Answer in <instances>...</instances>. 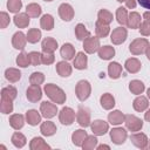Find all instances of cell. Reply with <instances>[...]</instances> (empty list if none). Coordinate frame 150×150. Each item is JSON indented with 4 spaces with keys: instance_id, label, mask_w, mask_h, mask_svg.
<instances>
[{
    "instance_id": "obj_1",
    "label": "cell",
    "mask_w": 150,
    "mask_h": 150,
    "mask_svg": "<svg viewBox=\"0 0 150 150\" xmlns=\"http://www.w3.org/2000/svg\"><path fill=\"white\" fill-rule=\"evenodd\" d=\"M46 95L56 104H63L66 102V93L60 88L57 87L56 84H53V83H47L45 84V88H43Z\"/></svg>"
},
{
    "instance_id": "obj_2",
    "label": "cell",
    "mask_w": 150,
    "mask_h": 150,
    "mask_svg": "<svg viewBox=\"0 0 150 150\" xmlns=\"http://www.w3.org/2000/svg\"><path fill=\"white\" fill-rule=\"evenodd\" d=\"M75 94L80 101H86L91 94V86L87 80H81L75 87Z\"/></svg>"
},
{
    "instance_id": "obj_3",
    "label": "cell",
    "mask_w": 150,
    "mask_h": 150,
    "mask_svg": "<svg viewBox=\"0 0 150 150\" xmlns=\"http://www.w3.org/2000/svg\"><path fill=\"white\" fill-rule=\"evenodd\" d=\"M149 47V41L148 39H144V38H138V39H135L130 45H129V50L132 55H141L143 53L146 52Z\"/></svg>"
},
{
    "instance_id": "obj_4",
    "label": "cell",
    "mask_w": 150,
    "mask_h": 150,
    "mask_svg": "<svg viewBox=\"0 0 150 150\" xmlns=\"http://www.w3.org/2000/svg\"><path fill=\"white\" fill-rule=\"evenodd\" d=\"M124 123H125L127 129L130 131H134V132L139 131L143 128V121L135 115H125Z\"/></svg>"
},
{
    "instance_id": "obj_5",
    "label": "cell",
    "mask_w": 150,
    "mask_h": 150,
    "mask_svg": "<svg viewBox=\"0 0 150 150\" xmlns=\"http://www.w3.org/2000/svg\"><path fill=\"white\" fill-rule=\"evenodd\" d=\"M100 38L98 36H88L83 41V49L88 54H94L100 49Z\"/></svg>"
},
{
    "instance_id": "obj_6",
    "label": "cell",
    "mask_w": 150,
    "mask_h": 150,
    "mask_svg": "<svg viewBox=\"0 0 150 150\" xmlns=\"http://www.w3.org/2000/svg\"><path fill=\"white\" fill-rule=\"evenodd\" d=\"M75 120V111L69 108V107H64L61 109V111L59 112V121L63 124V125H70Z\"/></svg>"
},
{
    "instance_id": "obj_7",
    "label": "cell",
    "mask_w": 150,
    "mask_h": 150,
    "mask_svg": "<svg viewBox=\"0 0 150 150\" xmlns=\"http://www.w3.org/2000/svg\"><path fill=\"white\" fill-rule=\"evenodd\" d=\"M40 111L45 118H53L54 116H56L57 107L54 103H50L48 101H43L40 105Z\"/></svg>"
},
{
    "instance_id": "obj_8",
    "label": "cell",
    "mask_w": 150,
    "mask_h": 150,
    "mask_svg": "<svg viewBox=\"0 0 150 150\" xmlns=\"http://www.w3.org/2000/svg\"><path fill=\"white\" fill-rule=\"evenodd\" d=\"M128 137L127 130L124 128H112L110 131V138L115 144H123Z\"/></svg>"
},
{
    "instance_id": "obj_9",
    "label": "cell",
    "mask_w": 150,
    "mask_h": 150,
    "mask_svg": "<svg viewBox=\"0 0 150 150\" xmlns=\"http://www.w3.org/2000/svg\"><path fill=\"white\" fill-rule=\"evenodd\" d=\"M26 96H27V100L32 103H35V102L40 101L41 97H42V90H41L40 86L30 84L26 90Z\"/></svg>"
},
{
    "instance_id": "obj_10",
    "label": "cell",
    "mask_w": 150,
    "mask_h": 150,
    "mask_svg": "<svg viewBox=\"0 0 150 150\" xmlns=\"http://www.w3.org/2000/svg\"><path fill=\"white\" fill-rule=\"evenodd\" d=\"M128 38V32L125 28L123 27H117L112 30L111 35H110V40L114 45H121Z\"/></svg>"
},
{
    "instance_id": "obj_11",
    "label": "cell",
    "mask_w": 150,
    "mask_h": 150,
    "mask_svg": "<svg viewBox=\"0 0 150 150\" xmlns=\"http://www.w3.org/2000/svg\"><path fill=\"white\" fill-rule=\"evenodd\" d=\"M90 128L94 135L96 136H103L108 129H109V124L103 121V120H95L93 123H90Z\"/></svg>"
},
{
    "instance_id": "obj_12",
    "label": "cell",
    "mask_w": 150,
    "mask_h": 150,
    "mask_svg": "<svg viewBox=\"0 0 150 150\" xmlns=\"http://www.w3.org/2000/svg\"><path fill=\"white\" fill-rule=\"evenodd\" d=\"M76 120H77V123L83 127V128H87L90 125V112L87 108H83V107H80L79 110H77V114H76Z\"/></svg>"
},
{
    "instance_id": "obj_13",
    "label": "cell",
    "mask_w": 150,
    "mask_h": 150,
    "mask_svg": "<svg viewBox=\"0 0 150 150\" xmlns=\"http://www.w3.org/2000/svg\"><path fill=\"white\" fill-rule=\"evenodd\" d=\"M74 8L69 4H61L59 7V15L63 21H70L74 18Z\"/></svg>"
},
{
    "instance_id": "obj_14",
    "label": "cell",
    "mask_w": 150,
    "mask_h": 150,
    "mask_svg": "<svg viewBox=\"0 0 150 150\" xmlns=\"http://www.w3.org/2000/svg\"><path fill=\"white\" fill-rule=\"evenodd\" d=\"M130 141L132 142V144L139 149H145L148 145V137L143 132H138V134H134L130 136Z\"/></svg>"
},
{
    "instance_id": "obj_15",
    "label": "cell",
    "mask_w": 150,
    "mask_h": 150,
    "mask_svg": "<svg viewBox=\"0 0 150 150\" xmlns=\"http://www.w3.org/2000/svg\"><path fill=\"white\" fill-rule=\"evenodd\" d=\"M27 42V35H25L22 32H16L12 38V45L15 49H23L26 47Z\"/></svg>"
},
{
    "instance_id": "obj_16",
    "label": "cell",
    "mask_w": 150,
    "mask_h": 150,
    "mask_svg": "<svg viewBox=\"0 0 150 150\" xmlns=\"http://www.w3.org/2000/svg\"><path fill=\"white\" fill-rule=\"evenodd\" d=\"M124 67H125V69H127L129 73L135 74V73H138V71H139V69H141V67H142V63H141V61H139L138 59H136V57H130V59H128V60L125 61Z\"/></svg>"
},
{
    "instance_id": "obj_17",
    "label": "cell",
    "mask_w": 150,
    "mask_h": 150,
    "mask_svg": "<svg viewBox=\"0 0 150 150\" xmlns=\"http://www.w3.org/2000/svg\"><path fill=\"white\" fill-rule=\"evenodd\" d=\"M41 48L45 53H54L57 48V41L53 38H45L41 43Z\"/></svg>"
},
{
    "instance_id": "obj_18",
    "label": "cell",
    "mask_w": 150,
    "mask_h": 150,
    "mask_svg": "<svg viewBox=\"0 0 150 150\" xmlns=\"http://www.w3.org/2000/svg\"><path fill=\"white\" fill-rule=\"evenodd\" d=\"M71 66L66 61H60L56 63V71L62 77H68L71 74Z\"/></svg>"
},
{
    "instance_id": "obj_19",
    "label": "cell",
    "mask_w": 150,
    "mask_h": 150,
    "mask_svg": "<svg viewBox=\"0 0 150 150\" xmlns=\"http://www.w3.org/2000/svg\"><path fill=\"white\" fill-rule=\"evenodd\" d=\"M141 14L137 13V12H131L129 15H128V21H127V26L131 29H136V28H139L141 26Z\"/></svg>"
},
{
    "instance_id": "obj_20",
    "label": "cell",
    "mask_w": 150,
    "mask_h": 150,
    "mask_svg": "<svg viewBox=\"0 0 150 150\" xmlns=\"http://www.w3.org/2000/svg\"><path fill=\"white\" fill-rule=\"evenodd\" d=\"M100 103H101V105H102L103 109L110 110V109H112V108L115 107V98H114V96H112L111 94L105 93V94H103V95L101 96Z\"/></svg>"
},
{
    "instance_id": "obj_21",
    "label": "cell",
    "mask_w": 150,
    "mask_h": 150,
    "mask_svg": "<svg viewBox=\"0 0 150 150\" xmlns=\"http://www.w3.org/2000/svg\"><path fill=\"white\" fill-rule=\"evenodd\" d=\"M124 118H125V116L120 110H114V111L109 112V115H108V121L112 125H120V124H122V122H124Z\"/></svg>"
},
{
    "instance_id": "obj_22",
    "label": "cell",
    "mask_w": 150,
    "mask_h": 150,
    "mask_svg": "<svg viewBox=\"0 0 150 150\" xmlns=\"http://www.w3.org/2000/svg\"><path fill=\"white\" fill-rule=\"evenodd\" d=\"M60 54L64 60L69 61L75 56V48L71 43H64L60 49Z\"/></svg>"
},
{
    "instance_id": "obj_23",
    "label": "cell",
    "mask_w": 150,
    "mask_h": 150,
    "mask_svg": "<svg viewBox=\"0 0 150 150\" xmlns=\"http://www.w3.org/2000/svg\"><path fill=\"white\" fill-rule=\"evenodd\" d=\"M87 63H88V57L83 52H79L74 59V67L76 69H86L87 68Z\"/></svg>"
},
{
    "instance_id": "obj_24",
    "label": "cell",
    "mask_w": 150,
    "mask_h": 150,
    "mask_svg": "<svg viewBox=\"0 0 150 150\" xmlns=\"http://www.w3.org/2000/svg\"><path fill=\"white\" fill-rule=\"evenodd\" d=\"M87 131L82 130V129H79V130H75L71 135V141H73V144L76 145V146H82L84 139L87 138Z\"/></svg>"
},
{
    "instance_id": "obj_25",
    "label": "cell",
    "mask_w": 150,
    "mask_h": 150,
    "mask_svg": "<svg viewBox=\"0 0 150 150\" xmlns=\"http://www.w3.org/2000/svg\"><path fill=\"white\" fill-rule=\"evenodd\" d=\"M14 23L16 27L19 28H26L29 25V15L27 13H19L15 14V16L13 18Z\"/></svg>"
},
{
    "instance_id": "obj_26",
    "label": "cell",
    "mask_w": 150,
    "mask_h": 150,
    "mask_svg": "<svg viewBox=\"0 0 150 150\" xmlns=\"http://www.w3.org/2000/svg\"><path fill=\"white\" fill-rule=\"evenodd\" d=\"M132 107H134V109H135L136 111L142 112V111H144V110L149 107V101H148L146 97H144V96L141 95V96H138V97H136V98L134 100Z\"/></svg>"
},
{
    "instance_id": "obj_27",
    "label": "cell",
    "mask_w": 150,
    "mask_h": 150,
    "mask_svg": "<svg viewBox=\"0 0 150 150\" xmlns=\"http://www.w3.org/2000/svg\"><path fill=\"white\" fill-rule=\"evenodd\" d=\"M25 124V117L21 114H14L9 117V125L15 129V130H20Z\"/></svg>"
},
{
    "instance_id": "obj_28",
    "label": "cell",
    "mask_w": 150,
    "mask_h": 150,
    "mask_svg": "<svg viewBox=\"0 0 150 150\" xmlns=\"http://www.w3.org/2000/svg\"><path fill=\"white\" fill-rule=\"evenodd\" d=\"M29 148H30V150H46V149H50V145H48L43 141V138L34 137V138H32V141L29 143Z\"/></svg>"
},
{
    "instance_id": "obj_29",
    "label": "cell",
    "mask_w": 150,
    "mask_h": 150,
    "mask_svg": "<svg viewBox=\"0 0 150 150\" xmlns=\"http://www.w3.org/2000/svg\"><path fill=\"white\" fill-rule=\"evenodd\" d=\"M108 74L114 80L118 79L122 74V66L118 62H110L108 64Z\"/></svg>"
},
{
    "instance_id": "obj_30",
    "label": "cell",
    "mask_w": 150,
    "mask_h": 150,
    "mask_svg": "<svg viewBox=\"0 0 150 150\" xmlns=\"http://www.w3.org/2000/svg\"><path fill=\"white\" fill-rule=\"evenodd\" d=\"M40 131L43 136H53L56 132V125L52 121H46L41 124Z\"/></svg>"
},
{
    "instance_id": "obj_31",
    "label": "cell",
    "mask_w": 150,
    "mask_h": 150,
    "mask_svg": "<svg viewBox=\"0 0 150 150\" xmlns=\"http://www.w3.org/2000/svg\"><path fill=\"white\" fill-rule=\"evenodd\" d=\"M26 120L27 123L30 125H38L41 122V115L35 109H30L26 112Z\"/></svg>"
},
{
    "instance_id": "obj_32",
    "label": "cell",
    "mask_w": 150,
    "mask_h": 150,
    "mask_svg": "<svg viewBox=\"0 0 150 150\" xmlns=\"http://www.w3.org/2000/svg\"><path fill=\"white\" fill-rule=\"evenodd\" d=\"M5 77L7 81L14 83V82H18L21 77V71L16 68H7L5 70Z\"/></svg>"
},
{
    "instance_id": "obj_33",
    "label": "cell",
    "mask_w": 150,
    "mask_h": 150,
    "mask_svg": "<svg viewBox=\"0 0 150 150\" xmlns=\"http://www.w3.org/2000/svg\"><path fill=\"white\" fill-rule=\"evenodd\" d=\"M145 89V86L139 80H132L129 83V90L135 95H141Z\"/></svg>"
},
{
    "instance_id": "obj_34",
    "label": "cell",
    "mask_w": 150,
    "mask_h": 150,
    "mask_svg": "<svg viewBox=\"0 0 150 150\" xmlns=\"http://www.w3.org/2000/svg\"><path fill=\"white\" fill-rule=\"evenodd\" d=\"M115 55V49L111 46H103L98 49V56L102 60H110Z\"/></svg>"
},
{
    "instance_id": "obj_35",
    "label": "cell",
    "mask_w": 150,
    "mask_h": 150,
    "mask_svg": "<svg viewBox=\"0 0 150 150\" xmlns=\"http://www.w3.org/2000/svg\"><path fill=\"white\" fill-rule=\"evenodd\" d=\"M40 26L45 30H52L54 28V18L50 14L42 15V18L40 20Z\"/></svg>"
},
{
    "instance_id": "obj_36",
    "label": "cell",
    "mask_w": 150,
    "mask_h": 150,
    "mask_svg": "<svg viewBox=\"0 0 150 150\" xmlns=\"http://www.w3.org/2000/svg\"><path fill=\"white\" fill-rule=\"evenodd\" d=\"M75 35H76L77 40L84 41L88 36H90V33H89V30L86 28V26L83 23H79L75 27Z\"/></svg>"
},
{
    "instance_id": "obj_37",
    "label": "cell",
    "mask_w": 150,
    "mask_h": 150,
    "mask_svg": "<svg viewBox=\"0 0 150 150\" xmlns=\"http://www.w3.org/2000/svg\"><path fill=\"white\" fill-rule=\"evenodd\" d=\"M11 141H12V143H13V145L15 148H23L26 145V143H27V139H26L25 135L21 134V132H19V131H16V132L13 134Z\"/></svg>"
},
{
    "instance_id": "obj_38",
    "label": "cell",
    "mask_w": 150,
    "mask_h": 150,
    "mask_svg": "<svg viewBox=\"0 0 150 150\" xmlns=\"http://www.w3.org/2000/svg\"><path fill=\"white\" fill-rule=\"evenodd\" d=\"M110 32V27L109 25H105V23H102L100 21L96 22L95 25V33H96V36L98 38H105Z\"/></svg>"
},
{
    "instance_id": "obj_39",
    "label": "cell",
    "mask_w": 150,
    "mask_h": 150,
    "mask_svg": "<svg viewBox=\"0 0 150 150\" xmlns=\"http://www.w3.org/2000/svg\"><path fill=\"white\" fill-rule=\"evenodd\" d=\"M1 112L2 114H9L13 111V100L7 96H1Z\"/></svg>"
},
{
    "instance_id": "obj_40",
    "label": "cell",
    "mask_w": 150,
    "mask_h": 150,
    "mask_svg": "<svg viewBox=\"0 0 150 150\" xmlns=\"http://www.w3.org/2000/svg\"><path fill=\"white\" fill-rule=\"evenodd\" d=\"M41 12H42L41 6H40L39 4H35V2H32V4L27 5V7H26V13H27L29 16H32V18H38V16H40Z\"/></svg>"
},
{
    "instance_id": "obj_41",
    "label": "cell",
    "mask_w": 150,
    "mask_h": 150,
    "mask_svg": "<svg viewBox=\"0 0 150 150\" xmlns=\"http://www.w3.org/2000/svg\"><path fill=\"white\" fill-rule=\"evenodd\" d=\"M97 21L102 22V23H105V25H109L111 21H112V14L108 11V9H100L98 13H97Z\"/></svg>"
},
{
    "instance_id": "obj_42",
    "label": "cell",
    "mask_w": 150,
    "mask_h": 150,
    "mask_svg": "<svg viewBox=\"0 0 150 150\" xmlns=\"http://www.w3.org/2000/svg\"><path fill=\"white\" fill-rule=\"evenodd\" d=\"M41 39V30L38 28H30L27 33V41L29 43H36Z\"/></svg>"
},
{
    "instance_id": "obj_43",
    "label": "cell",
    "mask_w": 150,
    "mask_h": 150,
    "mask_svg": "<svg viewBox=\"0 0 150 150\" xmlns=\"http://www.w3.org/2000/svg\"><path fill=\"white\" fill-rule=\"evenodd\" d=\"M116 19H117V22L120 25H127V21H128V12L124 7H118L116 9Z\"/></svg>"
},
{
    "instance_id": "obj_44",
    "label": "cell",
    "mask_w": 150,
    "mask_h": 150,
    "mask_svg": "<svg viewBox=\"0 0 150 150\" xmlns=\"http://www.w3.org/2000/svg\"><path fill=\"white\" fill-rule=\"evenodd\" d=\"M96 145H97V138L94 135H91V136H87V138L82 144V148L83 150H93L94 148H96Z\"/></svg>"
},
{
    "instance_id": "obj_45",
    "label": "cell",
    "mask_w": 150,
    "mask_h": 150,
    "mask_svg": "<svg viewBox=\"0 0 150 150\" xmlns=\"http://www.w3.org/2000/svg\"><path fill=\"white\" fill-rule=\"evenodd\" d=\"M45 81V75L40 71H34L32 73V75L29 76V82L30 84H36V86H40Z\"/></svg>"
},
{
    "instance_id": "obj_46",
    "label": "cell",
    "mask_w": 150,
    "mask_h": 150,
    "mask_svg": "<svg viewBox=\"0 0 150 150\" xmlns=\"http://www.w3.org/2000/svg\"><path fill=\"white\" fill-rule=\"evenodd\" d=\"M30 63V60H29V55L26 54V53H20L16 57V64L19 67H22V68H26L28 67V64Z\"/></svg>"
},
{
    "instance_id": "obj_47",
    "label": "cell",
    "mask_w": 150,
    "mask_h": 150,
    "mask_svg": "<svg viewBox=\"0 0 150 150\" xmlns=\"http://www.w3.org/2000/svg\"><path fill=\"white\" fill-rule=\"evenodd\" d=\"M1 96H7V97L14 100V98H16V96H18V90H16L14 87H12V86L5 87V88L1 89Z\"/></svg>"
},
{
    "instance_id": "obj_48",
    "label": "cell",
    "mask_w": 150,
    "mask_h": 150,
    "mask_svg": "<svg viewBox=\"0 0 150 150\" xmlns=\"http://www.w3.org/2000/svg\"><path fill=\"white\" fill-rule=\"evenodd\" d=\"M22 7L21 0H8L7 1V8L12 13H18Z\"/></svg>"
},
{
    "instance_id": "obj_49",
    "label": "cell",
    "mask_w": 150,
    "mask_h": 150,
    "mask_svg": "<svg viewBox=\"0 0 150 150\" xmlns=\"http://www.w3.org/2000/svg\"><path fill=\"white\" fill-rule=\"evenodd\" d=\"M28 55H29V60H30L32 66H39L40 63H42V60H41L42 54H40L39 52H30Z\"/></svg>"
},
{
    "instance_id": "obj_50",
    "label": "cell",
    "mask_w": 150,
    "mask_h": 150,
    "mask_svg": "<svg viewBox=\"0 0 150 150\" xmlns=\"http://www.w3.org/2000/svg\"><path fill=\"white\" fill-rule=\"evenodd\" d=\"M41 60H42L43 64L48 66V64H52L55 61V55H54V53H45L43 52V54L41 56Z\"/></svg>"
},
{
    "instance_id": "obj_51",
    "label": "cell",
    "mask_w": 150,
    "mask_h": 150,
    "mask_svg": "<svg viewBox=\"0 0 150 150\" xmlns=\"http://www.w3.org/2000/svg\"><path fill=\"white\" fill-rule=\"evenodd\" d=\"M11 22V18L6 12H1L0 13V27L1 28H6Z\"/></svg>"
},
{
    "instance_id": "obj_52",
    "label": "cell",
    "mask_w": 150,
    "mask_h": 150,
    "mask_svg": "<svg viewBox=\"0 0 150 150\" xmlns=\"http://www.w3.org/2000/svg\"><path fill=\"white\" fill-rule=\"evenodd\" d=\"M139 33L142 35H144V36L150 35V21H146L145 20L144 22L141 23V26H139Z\"/></svg>"
},
{
    "instance_id": "obj_53",
    "label": "cell",
    "mask_w": 150,
    "mask_h": 150,
    "mask_svg": "<svg viewBox=\"0 0 150 150\" xmlns=\"http://www.w3.org/2000/svg\"><path fill=\"white\" fill-rule=\"evenodd\" d=\"M139 2V5L142 7H144L145 9H150V0H137Z\"/></svg>"
},
{
    "instance_id": "obj_54",
    "label": "cell",
    "mask_w": 150,
    "mask_h": 150,
    "mask_svg": "<svg viewBox=\"0 0 150 150\" xmlns=\"http://www.w3.org/2000/svg\"><path fill=\"white\" fill-rule=\"evenodd\" d=\"M125 5L128 8H135L136 7V0H125Z\"/></svg>"
},
{
    "instance_id": "obj_55",
    "label": "cell",
    "mask_w": 150,
    "mask_h": 150,
    "mask_svg": "<svg viewBox=\"0 0 150 150\" xmlns=\"http://www.w3.org/2000/svg\"><path fill=\"white\" fill-rule=\"evenodd\" d=\"M144 118H145V121H148V122H150V108L146 110V112L144 114Z\"/></svg>"
},
{
    "instance_id": "obj_56",
    "label": "cell",
    "mask_w": 150,
    "mask_h": 150,
    "mask_svg": "<svg viewBox=\"0 0 150 150\" xmlns=\"http://www.w3.org/2000/svg\"><path fill=\"white\" fill-rule=\"evenodd\" d=\"M143 18H144L146 21H150V11H148V12H144V14H143Z\"/></svg>"
},
{
    "instance_id": "obj_57",
    "label": "cell",
    "mask_w": 150,
    "mask_h": 150,
    "mask_svg": "<svg viewBox=\"0 0 150 150\" xmlns=\"http://www.w3.org/2000/svg\"><path fill=\"white\" fill-rule=\"evenodd\" d=\"M97 149H98V150H102V149H108V150H109L110 146H109V145H105V144H101V145L97 146Z\"/></svg>"
},
{
    "instance_id": "obj_58",
    "label": "cell",
    "mask_w": 150,
    "mask_h": 150,
    "mask_svg": "<svg viewBox=\"0 0 150 150\" xmlns=\"http://www.w3.org/2000/svg\"><path fill=\"white\" fill-rule=\"evenodd\" d=\"M145 54H146V57H148V60L150 61V46L148 47V49H146V52H145Z\"/></svg>"
},
{
    "instance_id": "obj_59",
    "label": "cell",
    "mask_w": 150,
    "mask_h": 150,
    "mask_svg": "<svg viewBox=\"0 0 150 150\" xmlns=\"http://www.w3.org/2000/svg\"><path fill=\"white\" fill-rule=\"evenodd\" d=\"M146 95H148V98H150V88L146 90Z\"/></svg>"
},
{
    "instance_id": "obj_60",
    "label": "cell",
    "mask_w": 150,
    "mask_h": 150,
    "mask_svg": "<svg viewBox=\"0 0 150 150\" xmlns=\"http://www.w3.org/2000/svg\"><path fill=\"white\" fill-rule=\"evenodd\" d=\"M146 148H148V149H149V150H150V139H149V141H148V145H146Z\"/></svg>"
},
{
    "instance_id": "obj_61",
    "label": "cell",
    "mask_w": 150,
    "mask_h": 150,
    "mask_svg": "<svg viewBox=\"0 0 150 150\" xmlns=\"http://www.w3.org/2000/svg\"><path fill=\"white\" fill-rule=\"evenodd\" d=\"M118 2H123V1H125V0H117Z\"/></svg>"
},
{
    "instance_id": "obj_62",
    "label": "cell",
    "mask_w": 150,
    "mask_h": 150,
    "mask_svg": "<svg viewBox=\"0 0 150 150\" xmlns=\"http://www.w3.org/2000/svg\"><path fill=\"white\" fill-rule=\"evenodd\" d=\"M43 1H48L49 2V1H53V0H43Z\"/></svg>"
}]
</instances>
